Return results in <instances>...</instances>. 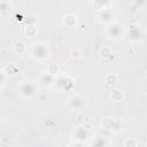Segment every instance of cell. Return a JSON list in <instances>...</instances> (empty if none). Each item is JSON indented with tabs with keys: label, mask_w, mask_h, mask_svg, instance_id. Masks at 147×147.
<instances>
[{
	"label": "cell",
	"mask_w": 147,
	"mask_h": 147,
	"mask_svg": "<svg viewBox=\"0 0 147 147\" xmlns=\"http://www.w3.org/2000/svg\"><path fill=\"white\" fill-rule=\"evenodd\" d=\"M30 55L32 59L37 60V61H41L48 57L49 55V48L45 42H34L31 45L30 48Z\"/></svg>",
	"instance_id": "1"
},
{
	"label": "cell",
	"mask_w": 147,
	"mask_h": 147,
	"mask_svg": "<svg viewBox=\"0 0 147 147\" xmlns=\"http://www.w3.org/2000/svg\"><path fill=\"white\" fill-rule=\"evenodd\" d=\"M37 85L30 80H25V82H22L18 87H17V92L18 94L23 98V99H31L33 98L36 94H37Z\"/></svg>",
	"instance_id": "2"
},
{
	"label": "cell",
	"mask_w": 147,
	"mask_h": 147,
	"mask_svg": "<svg viewBox=\"0 0 147 147\" xmlns=\"http://www.w3.org/2000/svg\"><path fill=\"white\" fill-rule=\"evenodd\" d=\"M90 137H91V131H90V129H87L84 125H79V126L75 127L72 131V138L76 141L85 142L90 139Z\"/></svg>",
	"instance_id": "3"
},
{
	"label": "cell",
	"mask_w": 147,
	"mask_h": 147,
	"mask_svg": "<svg viewBox=\"0 0 147 147\" xmlns=\"http://www.w3.org/2000/svg\"><path fill=\"white\" fill-rule=\"evenodd\" d=\"M68 105L74 110H82L86 106V100L79 94H74L68 99Z\"/></svg>",
	"instance_id": "4"
},
{
	"label": "cell",
	"mask_w": 147,
	"mask_h": 147,
	"mask_svg": "<svg viewBox=\"0 0 147 147\" xmlns=\"http://www.w3.org/2000/svg\"><path fill=\"white\" fill-rule=\"evenodd\" d=\"M107 33L111 39H118L123 36V28L118 23H110L107 28Z\"/></svg>",
	"instance_id": "5"
},
{
	"label": "cell",
	"mask_w": 147,
	"mask_h": 147,
	"mask_svg": "<svg viewBox=\"0 0 147 147\" xmlns=\"http://www.w3.org/2000/svg\"><path fill=\"white\" fill-rule=\"evenodd\" d=\"M39 83L40 85H42L44 87H51L54 85L55 83V77L52 76L51 74H48L47 71H44L40 74L39 76Z\"/></svg>",
	"instance_id": "6"
},
{
	"label": "cell",
	"mask_w": 147,
	"mask_h": 147,
	"mask_svg": "<svg viewBox=\"0 0 147 147\" xmlns=\"http://www.w3.org/2000/svg\"><path fill=\"white\" fill-rule=\"evenodd\" d=\"M113 17H114V15H113V13H111L108 8H106V9H103V10H100V11H99V18H100L101 22L111 23Z\"/></svg>",
	"instance_id": "7"
},
{
	"label": "cell",
	"mask_w": 147,
	"mask_h": 147,
	"mask_svg": "<svg viewBox=\"0 0 147 147\" xmlns=\"http://www.w3.org/2000/svg\"><path fill=\"white\" fill-rule=\"evenodd\" d=\"M48 74H51L52 76H56L57 74H59V67H57V64H55V63H52V64H49L48 65V68H47V70H46Z\"/></svg>",
	"instance_id": "8"
},
{
	"label": "cell",
	"mask_w": 147,
	"mask_h": 147,
	"mask_svg": "<svg viewBox=\"0 0 147 147\" xmlns=\"http://www.w3.org/2000/svg\"><path fill=\"white\" fill-rule=\"evenodd\" d=\"M10 5L11 3L8 1H0V13L10 10Z\"/></svg>",
	"instance_id": "9"
},
{
	"label": "cell",
	"mask_w": 147,
	"mask_h": 147,
	"mask_svg": "<svg viewBox=\"0 0 147 147\" xmlns=\"http://www.w3.org/2000/svg\"><path fill=\"white\" fill-rule=\"evenodd\" d=\"M106 80H107V83H108L109 85H114V84H116V82H117V76H115V75L110 74V75H108V76H107Z\"/></svg>",
	"instance_id": "10"
},
{
	"label": "cell",
	"mask_w": 147,
	"mask_h": 147,
	"mask_svg": "<svg viewBox=\"0 0 147 147\" xmlns=\"http://www.w3.org/2000/svg\"><path fill=\"white\" fill-rule=\"evenodd\" d=\"M5 79H6L5 72H3V71H0V86H2V85L5 84Z\"/></svg>",
	"instance_id": "11"
},
{
	"label": "cell",
	"mask_w": 147,
	"mask_h": 147,
	"mask_svg": "<svg viewBox=\"0 0 147 147\" xmlns=\"http://www.w3.org/2000/svg\"><path fill=\"white\" fill-rule=\"evenodd\" d=\"M70 147H85V145L83 142H79V141H75L74 144L70 145Z\"/></svg>",
	"instance_id": "12"
}]
</instances>
